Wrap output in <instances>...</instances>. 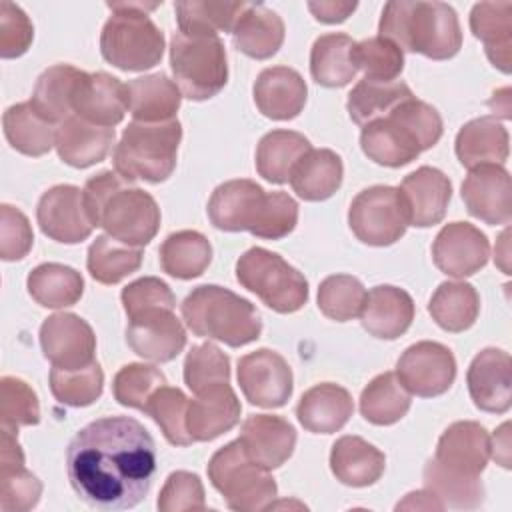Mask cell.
<instances>
[{
  "label": "cell",
  "mask_w": 512,
  "mask_h": 512,
  "mask_svg": "<svg viewBox=\"0 0 512 512\" xmlns=\"http://www.w3.org/2000/svg\"><path fill=\"white\" fill-rule=\"evenodd\" d=\"M74 492L98 510L140 504L156 474V448L148 430L128 416H106L84 426L66 450Z\"/></svg>",
  "instance_id": "obj_1"
},
{
  "label": "cell",
  "mask_w": 512,
  "mask_h": 512,
  "mask_svg": "<svg viewBox=\"0 0 512 512\" xmlns=\"http://www.w3.org/2000/svg\"><path fill=\"white\" fill-rule=\"evenodd\" d=\"M442 130L438 110L412 96L386 116L362 126L360 146L372 162L398 168L438 144Z\"/></svg>",
  "instance_id": "obj_2"
},
{
  "label": "cell",
  "mask_w": 512,
  "mask_h": 512,
  "mask_svg": "<svg viewBox=\"0 0 512 512\" xmlns=\"http://www.w3.org/2000/svg\"><path fill=\"white\" fill-rule=\"evenodd\" d=\"M378 32L400 50L432 60H448L462 46L456 10L444 2L394 0L382 10Z\"/></svg>",
  "instance_id": "obj_3"
},
{
  "label": "cell",
  "mask_w": 512,
  "mask_h": 512,
  "mask_svg": "<svg viewBox=\"0 0 512 512\" xmlns=\"http://www.w3.org/2000/svg\"><path fill=\"white\" fill-rule=\"evenodd\" d=\"M180 310L186 326L196 336L212 338L232 348L258 340L262 332V320L254 304L216 284L194 288Z\"/></svg>",
  "instance_id": "obj_4"
},
{
  "label": "cell",
  "mask_w": 512,
  "mask_h": 512,
  "mask_svg": "<svg viewBox=\"0 0 512 512\" xmlns=\"http://www.w3.org/2000/svg\"><path fill=\"white\" fill-rule=\"evenodd\" d=\"M112 16L100 34L104 60L126 72H142L156 66L164 54V34L148 12L158 2H108Z\"/></svg>",
  "instance_id": "obj_5"
},
{
  "label": "cell",
  "mask_w": 512,
  "mask_h": 512,
  "mask_svg": "<svg viewBox=\"0 0 512 512\" xmlns=\"http://www.w3.org/2000/svg\"><path fill=\"white\" fill-rule=\"evenodd\" d=\"M180 140L182 126L176 118L166 122L132 120L114 148V168L128 182H164L176 168Z\"/></svg>",
  "instance_id": "obj_6"
},
{
  "label": "cell",
  "mask_w": 512,
  "mask_h": 512,
  "mask_svg": "<svg viewBox=\"0 0 512 512\" xmlns=\"http://www.w3.org/2000/svg\"><path fill=\"white\" fill-rule=\"evenodd\" d=\"M208 478L226 504L238 512L266 510L278 492L268 468L254 462L238 438L212 454Z\"/></svg>",
  "instance_id": "obj_7"
},
{
  "label": "cell",
  "mask_w": 512,
  "mask_h": 512,
  "mask_svg": "<svg viewBox=\"0 0 512 512\" xmlns=\"http://www.w3.org/2000/svg\"><path fill=\"white\" fill-rule=\"evenodd\" d=\"M170 68L180 92L190 100H208L228 82L226 50L216 34H172Z\"/></svg>",
  "instance_id": "obj_8"
},
{
  "label": "cell",
  "mask_w": 512,
  "mask_h": 512,
  "mask_svg": "<svg viewBox=\"0 0 512 512\" xmlns=\"http://www.w3.org/2000/svg\"><path fill=\"white\" fill-rule=\"evenodd\" d=\"M238 282L280 314L300 310L308 300V282L280 254L254 246L236 262Z\"/></svg>",
  "instance_id": "obj_9"
},
{
  "label": "cell",
  "mask_w": 512,
  "mask_h": 512,
  "mask_svg": "<svg viewBox=\"0 0 512 512\" xmlns=\"http://www.w3.org/2000/svg\"><path fill=\"white\" fill-rule=\"evenodd\" d=\"M348 224L354 236L368 246H390L408 228L398 188L370 186L350 204Z\"/></svg>",
  "instance_id": "obj_10"
},
{
  "label": "cell",
  "mask_w": 512,
  "mask_h": 512,
  "mask_svg": "<svg viewBox=\"0 0 512 512\" xmlns=\"http://www.w3.org/2000/svg\"><path fill=\"white\" fill-rule=\"evenodd\" d=\"M96 226H102L108 236L124 244L142 248L160 228V208L146 190L126 182L104 202Z\"/></svg>",
  "instance_id": "obj_11"
},
{
  "label": "cell",
  "mask_w": 512,
  "mask_h": 512,
  "mask_svg": "<svg viewBox=\"0 0 512 512\" xmlns=\"http://www.w3.org/2000/svg\"><path fill=\"white\" fill-rule=\"evenodd\" d=\"M396 376L410 394L440 396L454 384L456 360L444 344L422 340L402 352L396 362Z\"/></svg>",
  "instance_id": "obj_12"
},
{
  "label": "cell",
  "mask_w": 512,
  "mask_h": 512,
  "mask_svg": "<svg viewBox=\"0 0 512 512\" xmlns=\"http://www.w3.org/2000/svg\"><path fill=\"white\" fill-rule=\"evenodd\" d=\"M238 384L246 400L262 408H280L292 396V370L270 348L254 350L238 360Z\"/></svg>",
  "instance_id": "obj_13"
},
{
  "label": "cell",
  "mask_w": 512,
  "mask_h": 512,
  "mask_svg": "<svg viewBox=\"0 0 512 512\" xmlns=\"http://www.w3.org/2000/svg\"><path fill=\"white\" fill-rule=\"evenodd\" d=\"M40 346L52 366L76 370L94 362L96 336L92 326L72 312L48 316L40 326Z\"/></svg>",
  "instance_id": "obj_14"
},
{
  "label": "cell",
  "mask_w": 512,
  "mask_h": 512,
  "mask_svg": "<svg viewBox=\"0 0 512 512\" xmlns=\"http://www.w3.org/2000/svg\"><path fill=\"white\" fill-rule=\"evenodd\" d=\"M36 220L48 238L62 244H78L92 234L84 196L78 186L58 184L46 190L36 206Z\"/></svg>",
  "instance_id": "obj_15"
},
{
  "label": "cell",
  "mask_w": 512,
  "mask_h": 512,
  "mask_svg": "<svg viewBox=\"0 0 512 512\" xmlns=\"http://www.w3.org/2000/svg\"><path fill=\"white\" fill-rule=\"evenodd\" d=\"M126 342L144 360L170 362L184 350L186 332L174 310L154 308L130 318Z\"/></svg>",
  "instance_id": "obj_16"
},
{
  "label": "cell",
  "mask_w": 512,
  "mask_h": 512,
  "mask_svg": "<svg viewBox=\"0 0 512 512\" xmlns=\"http://www.w3.org/2000/svg\"><path fill=\"white\" fill-rule=\"evenodd\" d=\"M490 244L484 232L468 222L446 224L434 238L432 258L438 270L454 278H466L486 266Z\"/></svg>",
  "instance_id": "obj_17"
},
{
  "label": "cell",
  "mask_w": 512,
  "mask_h": 512,
  "mask_svg": "<svg viewBox=\"0 0 512 512\" xmlns=\"http://www.w3.org/2000/svg\"><path fill=\"white\" fill-rule=\"evenodd\" d=\"M462 200L468 212L486 224H508L512 220L510 174L500 164L472 168L462 182Z\"/></svg>",
  "instance_id": "obj_18"
},
{
  "label": "cell",
  "mask_w": 512,
  "mask_h": 512,
  "mask_svg": "<svg viewBox=\"0 0 512 512\" xmlns=\"http://www.w3.org/2000/svg\"><path fill=\"white\" fill-rule=\"evenodd\" d=\"M512 362L500 348H484L468 366L466 384L476 408L502 414L512 404Z\"/></svg>",
  "instance_id": "obj_19"
},
{
  "label": "cell",
  "mask_w": 512,
  "mask_h": 512,
  "mask_svg": "<svg viewBox=\"0 0 512 512\" xmlns=\"http://www.w3.org/2000/svg\"><path fill=\"white\" fill-rule=\"evenodd\" d=\"M398 192L408 226L428 228L442 222L452 196V184L438 168L420 166L402 180Z\"/></svg>",
  "instance_id": "obj_20"
},
{
  "label": "cell",
  "mask_w": 512,
  "mask_h": 512,
  "mask_svg": "<svg viewBox=\"0 0 512 512\" xmlns=\"http://www.w3.org/2000/svg\"><path fill=\"white\" fill-rule=\"evenodd\" d=\"M240 400L228 382L212 384L188 400L186 426L194 442H210L240 420Z\"/></svg>",
  "instance_id": "obj_21"
},
{
  "label": "cell",
  "mask_w": 512,
  "mask_h": 512,
  "mask_svg": "<svg viewBox=\"0 0 512 512\" xmlns=\"http://www.w3.org/2000/svg\"><path fill=\"white\" fill-rule=\"evenodd\" d=\"M128 110L126 84L106 72H84L76 84L72 112L92 124L114 128Z\"/></svg>",
  "instance_id": "obj_22"
},
{
  "label": "cell",
  "mask_w": 512,
  "mask_h": 512,
  "mask_svg": "<svg viewBox=\"0 0 512 512\" xmlns=\"http://www.w3.org/2000/svg\"><path fill=\"white\" fill-rule=\"evenodd\" d=\"M266 192L252 180L238 178L220 184L208 200V218L214 228L224 232H252Z\"/></svg>",
  "instance_id": "obj_23"
},
{
  "label": "cell",
  "mask_w": 512,
  "mask_h": 512,
  "mask_svg": "<svg viewBox=\"0 0 512 512\" xmlns=\"http://www.w3.org/2000/svg\"><path fill=\"white\" fill-rule=\"evenodd\" d=\"M490 458V436L486 428L472 420L450 424L436 446L434 460L456 474L480 476Z\"/></svg>",
  "instance_id": "obj_24"
},
{
  "label": "cell",
  "mask_w": 512,
  "mask_h": 512,
  "mask_svg": "<svg viewBox=\"0 0 512 512\" xmlns=\"http://www.w3.org/2000/svg\"><path fill=\"white\" fill-rule=\"evenodd\" d=\"M0 508L4 512H26L42 494V482L24 466L18 432L0 428Z\"/></svg>",
  "instance_id": "obj_25"
},
{
  "label": "cell",
  "mask_w": 512,
  "mask_h": 512,
  "mask_svg": "<svg viewBox=\"0 0 512 512\" xmlns=\"http://www.w3.org/2000/svg\"><path fill=\"white\" fill-rule=\"evenodd\" d=\"M238 440L254 462L272 470L282 466L292 456L296 446V430L280 416L254 414L244 420Z\"/></svg>",
  "instance_id": "obj_26"
},
{
  "label": "cell",
  "mask_w": 512,
  "mask_h": 512,
  "mask_svg": "<svg viewBox=\"0 0 512 512\" xmlns=\"http://www.w3.org/2000/svg\"><path fill=\"white\" fill-rule=\"evenodd\" d=\"M254 102L272 120H292L306 104V82L288 66H272L258 74L254 82Z\"/></svg>",
  "instance_id": "obj_27"
},
{
  "label": "cell",
  "mask_w": 512,
  "mask_h": 512,
  "mask_svg": "<svg viewBox=\"0 0 512 512\" xmlns=\"http://www.w3.org/2000/svg\"><path fill=\"white\" fill-rule=\"evenodd\" d=\"M412 320L414 302L406 290L382 284L366 292L360 322L368 334L382 340H394L410 328Z\"/></svg>",
  "instance_id": "obj_28"
},
{
  "label": "cell",
  "mask_w": 512,
  "mask_h": 512,
  "mask_svg": "<svg viewBox=\"0 0 512 512\" xmlns=\"http://www.w3.org/2000/svg\"><path fill=\"white\" fill-rule=\"evenodd\" d=\"M114 128L92 124L76 114L56 128V152L62 162L74 168H88L106 158L114 144Z\"/></svg>",
  "instance_id": "obj_29"
},
{
  "label": "cell",
  "mask_w": 512,
  "mask_h": 512,
  "mask_svg": "<svg viewBox=\"0 0 512 512\" xmlns=\"http://www.w3.org/2000/svg\"><path fill=\"white\" fill-rule=\"evenodd\" d=\"M354 412L352 396L346 388L322 382L306 390L296 406L298 422L314 434H332L344 428Z\"/></svg>",
  "instance_id": "obj_30"
},
{
  "label": "cell",
  "mask_w": 512,
  "mask_h": 512,
  "mask_svg": "<svg viewBox=\"0 0 512 512\" xmlns=\"http://www.w3.org/2000/svg\"><path fill=\"white\" fill-rule=\"evenodd\" d=\"M508 130L492 116L466 122L456 134V156L468 170L486 164H504L508 158Z\"/></svg>",
  "instance_id": "obj_31"
},
{
  "label": "cell",
  "mask_w": 512,
  "mask_h": 512,
  "mask_svg": "<svg viewBox=\"0 0 512 512\" xmlns=\"http://www.w3.org/2000/svg\"><path fill=\"white\" fill-rule=\"evenodd\" d=\"M282 18L264 4H246L232 28L234 46L256 60L274 56L284 42Z\"/></svg>",
  "instance_id": "obj_32"
},
{
  "label": "cell",
  "mask_w": 512,
  "mask_h": 512,
  "mask_svg": "<svg viewBox=\"0 0 512 512\" xmlns=\"http://www.w3.org/2000/svg\"><path fill=\"white\" fill-rule=\"evenodd\" d=\"M386 468V456L360 436H342L332 444L330 470L346 486L374 484Z\"/></svg>",
  "instance_id": "obj_33"
},
{
  "label": "cell",
  "mask_w": 512,
  "mask_h": 512,
  "mask_svg": "<svg viewBox=\"0 0 512 512\" xmlns=\"http://www.w3.org/2000/svg\"><path fill=\"white\" fill-rule=\"evenodd\" d=\"M470 30L484 42L488 60L510 72L512 64V2H480L470 12Z\"/></svg>",
  "instance_id": "obj_34"
},
{
  "label": "cell",
  "mask_w": 512,
  "mask_h": 512,
  "mask_svg": "<svg viewBox=\"0 0 512 512\" xmlns=\"http://www.w3.org/2000/svg\"><path fill=\"white\" fill-rule=\"evenodd\" d=\"M128 110L138 122L174 120L180 108L182 92L166 74H148L126 84Z\"/></svg>",
  "instance_id": "obj_35"
},
{
  "label": "cell",
  "mask_w": 512,
  "mask_h": 512,
  "mask_svg": "<svg viewBox=\"0 0 512 512\" xmlns=\"http://www.w3.org/2000/svg\"><path fill=\"white\" fill-rule=\"evenodd\" d=\"M342 158L328 148H312L306 152L290 174L292 190L308 202L330 198L342 184Z\"/></svg>",
  "instance_id": "obj_36"
},
{
  "label": "cell",
  "mask_w": 512,
  "mask_h": 512,
  "mask_svg": "<svg viewBox=\"0 0 512 512\" xmlns=\"http://www.w3.org/2000/svg\"><path fill=\"white\" fill-rule=\"evenodd\" d=\"M310 150V140L304 134L294 130H272L258 142L256 170L272 184L290 182L294 166Z\"/></svg>",
  "instance_id": "obj_37"
},
{
  "label": "cell",
  "mask_w": 512,
  "mask_h": 512,
  "mask_svg": "<svg viewBox=\"0 0 512 512\" xmlns=\"http://www.w3.org/2000/svg\"><path fill=\"white\" fill-rule=\"evenodd\" d=\"M354 40L346 34H322L310 50V74L326 88H342L350 84L358 72L354 64Z\"/></svg>",
  "instance_id": "obj_38"
},
{
  "label": "cell",
  "mask_w": 512,
  "mask_h": 512,
  "mask_svg": "<svg viewBox=\"0 0 512 512\" xmlns=\"http://www.w3.org/2000/svg\"><path fill=\"white\" fill-rule=\"evenodd\" d=\"M82 74L84 70H78L70 64H56L46 68L36 80L30 98L32 108L52 124L64 122L68 116H72V98Z\"/></svg>",
  "instance_id": "obj_39"
},
{
  "label": "cell",
  "mask_w": 512,
  "mask_h": 512,
  "mask_svg": "<svg viewBox=\"0 0 512 512\" xmlns=\"http://www.w3.org/2000/svg\"><path fill=\"white\" fill-rule=\"evenodd\" d=\"M2 126L10 146L26 156H42L56 142L54 124L42 118L30 102L10 106L2 116Z\"/></svg>",
  "instance_id": "obj_40"
},
{
  "label": "cell",
  "mask_w": 512,
  "mask_h": 512,
  "mask_svg": "<svg viewBox=\"0 0 512 512\" xmlns=\"http://www.w3.org/2000/svg\"><path fill=\"white\" fill-rule=\"evenodd\" d=\"M160 266L166 274L190 280L208 268L212 260V246L208 238L196 230L172 232L160 246Z\"/></svg>",
  "instance_id": "obj_41"
},
{
  "label": "cell",
  "mask_w": 512,
  "mask_h": 512,
  "mask_svg": "<svg viewBox=\"0 0 512 512\" xmlns=\"http://www.w3.org/2000/svg\"><path fill=\"white\" fill-rule=\"evenodd\" d=\"M432 320L446 332L468 330L480 312V296L468 282H442L428 304Z\"/></svg>",
  "instance_id": "obj_42"
},
{
  "label": "cell",
  "mask_w": 512,
  "mask_h": 512,
  "mask_svg": "<svg viewBox=\"0 0 512 512\" xmlns=\"http://www.w3.org/2000/svg\"><path fill=\"white\" fill-rule=\"evenodd\" d=\"M30 296L44 308L74 306L84 292V278L70 266L46 262L36 266L26 280Z\"/></svg>",
  "instance_id": "obj_43"
},
{
  "label": "cell",
  "mask_w": 512,
  "mask_h": 512,
  "mask_svg": "<svg viewBox=\"0 0 512 512\" xmlns=\"http://www.w3.org/2000/svg\"><path fill=\"white\" fill-rule=\"evenodd\" d=\"M412 96H414L412 90L400 80L380 82V80L362 78L348 94L346 110L352 122H356L358 126H366L368 122L386 116L398 104H402Z\"/></svg>",
  "instance_id": "obj_44"
},
{
  "label": "cell",
  "mask_w": 512,
  "mask_h": 512,
  "mask_svg": "<svg viewBox=\"0 0 512 512\" xmlns=\"http://www.w3.org/2000/svg\"><path fill=\"white\" fill-rule=\"evenodd\" d=\"M410 392L402 386L396 372H384L370 380L360 394V414L376 426H390L410 410Z\"/></svg>",
  "instance_id": "obj_45"
},
{
  "label": "cell",
  "mask_w": 512,
  "mask_h": 512,
  "mask_svg": "<svg viewBox=\"0 0 512 512\" xmlns=\"http://www.w3.org/2000/svg\"><path fill=\"white\" fill-rule=\"evenodd\" d=\"M142 264V248L124 244L108 234L98 236L90 248L86 266L90 276L100 284H118Z\"/></svg>",
  "instance_id": "obj_46"
},
{
  "label": "cell",
  "mask_w": 512,
  "mask_h": 512,
  "mask_svg": "<svg viewBox=\"0 0 512 512\" xmlns=\"http://www.w3.org/2000/svg\"><path fill=\"white\" fill-rule=\"evenodd\" d=\"M424 486L432 492L444 508L472 510L484 502V486L480 476H464L442 468L434 458L424 466Z\"/></svg>",
  "instance_id": "obj_47"
},
{
  "label": "cell",
  "mask_w": 512,
  "mask_h": 512,
  "mask_svg": "<svg viewBox=\"0 0 512 512\" xmlns=\"http://www.w3.org/2000/svg\"><path fill=\"white\" fill-rule=\"evenodd\" d=\"M244 2H176V20L182 34L232 32Z\"/></svg>",
  "instance_id": "obj_48"
},
{
  "label": "cell",
  "mask_w": 512,
  "mask_h": 512,
  "mask_svg": "<svg viewBox=\"0 0 512 512\" xmlns=\"http://www.w3.org/2000/svg\"><path fill=\"white\" fill-rule=\"evenodd\" d=\"M50 390L60 404H66L72 408L90 406L102 396L104 372L96 360L76 370H64V368L52 366Z\"/></svg>",
  "instance_id": "obj_49"
},
{
  "label": "cell",
  "mask_w": 512,
  "mask_h": 512,
  "mask_svg": "<svg viewBox=\"0 0 512 512\" xmlns=\"http://www.w3.org/2000/svg\"><path fill=\"white\" fill-rule=\"evenodd\" d=\"M366 300L362 282L350 274H332L320 282L318 308L320 312L336 322H348L360 316Z\"/></svg>",
  "instance_id": "obj_50"
},
{
  "label": "cell",
  "mask_w": 512,
  "mask_h": 512,
  "mask_svg": "<svg viewBox=\"0 0 512 512\" xmlns=\"http://www.w3.org/2000/svg\"><path fill=\"white\" fill-rule=\"evenodd\" d=\"M186 410H188L186 394L180 388H172L164 384L152 394L144 412L154 418V422L160 426L164 438L170 444L188 446L194 440L186 426Z\"/></svg>",
  "instance_id": "obj_51"
},
{
  "label": "cell",
  "mask_w": 512,
  "mask_h": 512,
  "mask_svg": "<svg viewBox=\"0 0 512 512\" xmlns=\"http://www.w3.org/2000/svg\"><path fill=\"white\" fill-rule=\"evenodd\" d=\"M166 384V376L156 368L148 364H126L122 366L112 382V392L118 404L146 410L148 400L152 394Z\"/></svg>",
  "instance_id": "obj_52"
},
{
  "label": "cell",
  "mask_w": 512,
  "mask_h": 512,
  "mask_svg": "<svg viewBox=\"0 0 512 512\" xmlns=\"http://www.w3.org/2000/svg\"><path fill=\"white\" fill-rule=\"evenodd\" d=\"M352 56L356 68L362 70L364 78L370 80L392 82L404 68L402 50L382 36H372L356 42Z\"/></svg>",
  "instance_id": "obj_53"
},
{
  "label": "cell",
  "mask_w": 512,
  "mask_h": 512,
  "mask_svg": "<svg viewBox=\"0 0 512 512\" xmlns=\"http://www.w3.org/2000/svg\"><path fill=\"white\" fill-rule=\"evenodd\" d=\"M230 380V358L212 342L192 346L184 360V382L196 394Z\"/></svg>",
  "instance_id": "obj_54"
},
{
  "label": "cell",
  "mask_w": 512,
  "mask_h": 512,
  "mask_svg": "<svg viewBox=\"0 0 512 512\" xmlns=\"http://www.w3.org/2000/svg\"><path fill=\"white\" fill-rule=\"evenodd\" d=\"M2 400H0V416L2 426L18 432L20 426H34L40 422V404L36 392L20 378L4 376L0 380Z\"/></svg>",
  "instance_id": "obj_55"
},
{
  "label": "cell",
  "mask_w": 512,
  "mask_h": 512,
  "mask_svg": "<svg viewBox=\"0 0 512 512\" xmlns=\"http://www.w3.org/2000/svg\"><path fill=\"white\" fill-rule=\"evenodd\" d=\"M298 222V204L286 192H270L264 198L258 222L250 234L266 240L288 236Z\"/></svg>",
  "instance_id": "obj_56"
},
{
  "label": "cell",
  "mask_w": 512,
  "mask_h": 512,
  "mask_svg": "<svg viewBox=\"0 0 512 512\" xmlns=\"http://www.w3.org/2000/svg\"><path fill=\"white\" fill-rule=\"evenodd\" d=\"M204 486L200 478L186 470L172 472L158 496L160 512H186V510H204Z\"/></svg>",
  "instance_id": "obj_57"
},
{
  "label": "cell",
  "mask_w": 512,
  "mask_h": 512,
  "mask_svg": "<svg viewBox=\"0 0 512 512\" xmlns=\"http://www.w3.org/2000/svg\"><path fill=\"white\" fill-rule=\"evenodd\" d=\"M122 306L124 312L128 314V318H134L146 310H154V308H170L174 310L176 306V298L170 290V286L154 276H144L138 278L134 282H130L122 294Z\"/></svg>",
  "instance_id": "obj_58"
},
{
  "label": "cell",
  "mask_w": 512,
  "mask_h": 512,
  "mask_svg": "<svg viewBox=\"0 0 512 512\" xmlns=\"http://www.w3.org/2000/svg\"><path fill=\"white\" fill-rule=\"evenodd\" d=\"M34 38V26L26 12L8 0L0 2V56H22Z\"/></svg>",
  "instance_id": "obj_59"
},
{
  "label": "cell",
  "mask_w": 512,
  "mask_h": 512,
  "mask_svg": "<svg viewBox=\"0 0 512 512\" xmlns=\"http://www.w3.org/2000/svg\"><path fill=\"white\" fill-rule=\"evenodd\" d=\"M34 244L28 218L14 206H0V256L6 262L24 258Z\"/></svg>",
  "instance_id": "obj_60"
},
{
  "label": "cell",
  "mask_w": 512,
  "mask_h": 512,
  "mask_svg": "<svg viewBox=\"0 0 512 512\" xmlns=\"http://www.w3.org/2000/svg\"><path fill=\"white\" fill-rule=\"evenodd\" d=\"M356 2H344V0H320V2H308V10L314 14L318 22L324 24H340L344 22L354 10Z\"/></svg>",
  "instance_id": "obj_61"
},
{
  "label": "cell",
  "mask_w": 512,
  "mask_h": 512,
  "mask_svg": "<svg viewBox=\"0 0 512 512\" xmlns=\"http://www.w3.org/2000/svg\"><path fill=\"white\" fill-rule=\"evenodd\" d=\"M398 510H444V504L428 490H418V492H410L398 506Z\"/></svg>",
  "instance_id": "obj_62"
},
{
  "label": "cell",
  "mask_w": 512,
  "mask_h": 512,
  "mask_svg": "<svg viewBox=\"0 0 512 512\" xmlns=\"http://www.w3.org/2000/svg\"><path fill=\"white\" fill-rule=\"evenodd\" d=\"M510 424L504 422L498 432L494 434V438L490 440V454L504 466L510 468Z\"/></svg>",
  "instance_id": "obj_63"
}]
</instances>
